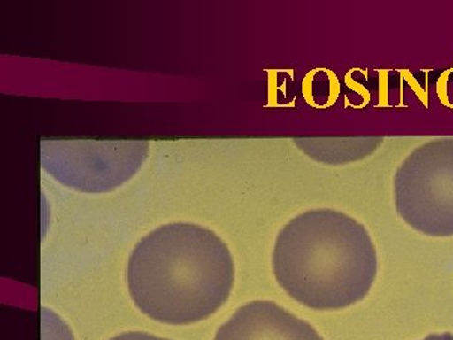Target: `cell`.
Wrapping results in <instances>:
<instances>
[{"label":"cell","mask_w":453,"mask_h":340,"mask_svg":"<svg viewBox=\"0 0 453 340\" xmlns=\"http://www.w3.org/2000/svg\"><path fill=\"white\" fill-rule=\"evenodd\" d=\"M110 340H170L144 332H127Z\"/></svg>","instance_id":"cell-7"},{"label":"cell","mask_w":453,"mask_h":340,"mask_svg":"<svg viewBox=\"0 0 453 340\" xmlns=\"http://www.w3.org/2000/svg\"><path fill=\"white\" fill-rule=\"evenodd\" d=\"M42 334L43 340H73V334L58 316L49 310L42 312Z\"/></svg>","instance_id":"cell-6"},{"label":"cell","mask_w":453,"mask_h":340,"mask_svg":"<svg viewBox=\"0 0 453 340\" xmlns=\"http://www.w3.org/2000/svg\"><path fill=\"white\" fill-rule=\"evenodd\" d=\"M398 216L429 237H453V138L417 146L395 174Z\"/></svg>","instance_id":"cell-3"},{"label":"cell","mask_w":453,"mask_h":340,"mask_svg":"<svg viewBox=\"0 0 453 340\" xmlns=\"http://www.w3.org/2000/svg\"><path fill=\"white\" fill-rule=\"evenodd\" d=\"M149 143L140 140H43L41 166L62 186L83 193H106L129 182L142 168Z\"/></svg>","instance_id":"cell-4"},{"label":"cell","mask_w":453,"mask_h":340,"mask_svg":"<svg viewBox=\"0 0 453 340\" xmlns=\"http://www.w3.org/2000/svg\"><path fill=\"white\" fill-rule=\"evenodd\" d=\"M127 279L131 299L151 321L195 324L228 300L235 279L234 256L211 229L170 223L136 243Z\"/></svg>","instance_id":"cell-1"},{"label":"cell","mask_w":453,"mask_h":340,"mask_svg":"<svg viewBox=\"0 0 453 340\" xmlns=\"http://www.w3.org/2000/svg\"><path fill=\"white\" fill-rule=\"evenodd\" d=\"M214 340H323L312 325L273 301L257 300L237 310Z\"/></svg>","instance_id":"cell-5"},{"label":"cell","mask_w":453,"mask_h":340,"mask_svg":"<svg viewBox=\"0 0 453 340\" xmlns=\"http://www.w3.org/2000/svg\"><path fill=\"white\" fill-rule=\"evenodd\" d=\"M421 340H453L452 333H441V334H431V336H426L425 339Z\"/></svg>","instance_id":"cell-8"},{"label":"cell","mask_w":453,"mask_h":340,"mask_svg":"<svg viewBox=\"0 0 453 340\" xmlns=\"http://www.w3.org/2000/svg\"><path fill=\"white\" fill-rule=\"evenodd\" d=\"M273 268L282 290L314 310L349 308L377 279L378 255L368 229L342 212L310 210L277 235Z\"/></svg>","instance_id":"cell-2"}]
</instances>
